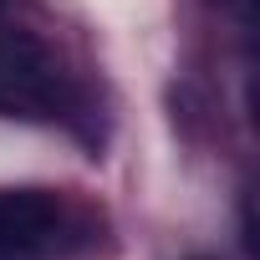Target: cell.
<instances>
[{
	"mask_svg": "<svg viewBox=\"0 0 260 260\" xmlns=\"http://www.w3.org/2000/svg\"><path fill=\"white\" fill-rule=\"evenodd\" d=\"M97 214L61 189H0V260H51L87 250Z\"/></svg>",
	"mask_w": 260,
	"mask_h": 260,
	"instance_id": "1",
	"label": "cell"
},
{
	"mask_svg": "<svg viewBox=\"0 0 260 260\" xmlns=\"http://www.w3.org/2000/svg\"><path fill=\"white\" fill-rule=\"evenodd\" d=\"M194 260H209V255H194Z\"/></svg>",
	"mask_w": 260,
	"mask_h": 260,
	"instance_id": "3",
	"label": "cell"
},
{
	"mask_svg": "<svg viewBox=\"0 0 260 260\" xmlns=\"http://www.w3.org/2000/svg\"><path fill=\"white\" fill-rule=\"evenodd\" d=\"M77 107L72 77L61 72V61L26 31L0 21V117H67Z\"/></svg>",
	"mask_w": 260,
	"mask_h": 260,
	"instance_id": "2",
	"label": "cell"
}]
</instances>
